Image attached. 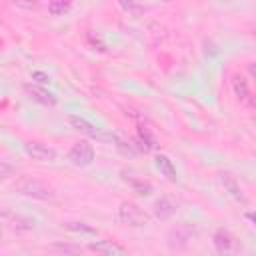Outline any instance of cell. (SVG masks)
I'll return each instance as SVG.
<instances>
[{
    "instance_id": "22",
    "label": "cell",
    "mask_w": 256,
    "mask_h": 256,
    "mask_svg": "<svg viewBox=\"0 0 256 256\" xmlns=\"http://www.w3.org/2000/svg\"><path fill=\"white\" fill-rule=\"evenodd\" d=\"M56 248H58V250H64V252H80V248H76V246H64V244H56Z\"/></svg>"
},
{
    "instance_id": "14",
    "label": "cell",
    "mask_w": 256,
    "mask_h": 256,
    "mask_svg": "<svg viewBox=\"0 0 256 256\" xmlns=\"http://www.w3.org/2000/svg\"><path fill=\"white\" fill-rule=\"evenodd\" d=\"M124 182L130 184V188H132L134 192L142 194V196H148V194L152 192V186H150L146 180H142V178H134V176H126V174H124Z\"/></svg>"
},
{
    "instance_id": "11",
    "label": "cell",
    "mask_w": 256,
    "mask_h": 256,
    "mask_svg": "<svg viewBox=\"0 0 256 256\" xmlns=\"http://www.w3.org/2000/svg\"><path fill=\"white\" fill-rule=\"evenodd\" d=\"M176 206H178V204H176L172 198L164 196V198H160V200L154 202V216L160 218V220H166V218H170V216L176 212Z\"/></svg>"
},
{
    "instance_id": "19",
    "label": "cell",
    "mask_w": 256,
    "mask_h": 256,
    "mask_svg": "<svg viewBox=\"0 0 256 256\" xmlns=\"http://www.w3.org/2000/svg\"><path fill=\"white\" fill-rule=\"evenodd\" d=\"M10 176H14V166L4 162V160H0V180H6Z\"/></svg>"
},
{
    "instance_id": "9",
    "label": "cell",
    "mask_w": 256,
    "mask_h": 256,
    "mask_svg": "<svg viewBox=\"0 0 256 256\" xmlns=\"http://www.w3.org/2000/svg\"><path fill=\"white\" fill-rule=\"evenodd\" d=\"M232 90L236 94V98L240 102H250L252 104V94H250V86H248V80L242 76V74H236L232 78Z\"/></svg>"
},
{
    "instance_id": "23",
    "label": "cell",
    "mask_w": 256,
    "mask_h": 256,
    "mask_svg": "<svg viewBox=\"0 0 256 256\" xmlns=\"http://www.w3.org/2000/svg\"><path fill=\"white\" fill-rule=\"evenodd\" d=\"M2 216H8V212H4V210H0V218H2Z\"/></svg>"
},
{
    "instance_id": "12",
    "label": "cell",
    "mask_w": 256,
    "mask_h": 256,
    "mask_svg": "<svg viewBox=\"0 0 256 256\" xmlns=\"http://www.w3.org/2000/svg\"><path fill=\"white\" fill-rule=\"evenodd\" d=\"M220 180H222V184H224V188L238 200V202H246V198H244V194H242V190H240V186H238V182H236V178L232 176V174H228V172H222L220 174Z\"/></svg>"
},
{
    "instance_id": "6",
    "label": "cell",
    "mask_w": 256,
    "mask_h": 256,
    "mask_svg": "<svg viewBox=\"0 0 256 256\" xmlns=\"http://www.w3.org/2000/svg\"><path fill=\"white\" fill-rule=\"evenodd\" d=\"M68 122L72 124L74 130H78L80 134L84 136H90V138H96V140H110V134H104L100 132L94 124H90L86 118H80V116H68Z\"/></svg>"
},
{
    "instance_id": "8",
    "label": "cell",
    "mask_w": 256,
    "mask_h": 256,
    "mask_svg": "<svg viewBox=\"0 0 256 256\" xmlns=\"http://www.w3.org/2000/svg\"><path fill=\"white\" fill-rule=\"evenodd\" d=\"M26 94L34 100V102H38V104H44V106H54L58 100H56V96L52 94V92H48L46 88H40V86H32V84H28L26 86Z\"/></svg>"
},
{
    "instance_id": "15",
    "label": "cell",
    "mask_w": 256,
    "mask_h": 256,
    "mask_svg": "<svg viewBox=\"0 0 256 256\" xmlns=\"http://www.w3.org/2000/svg\"><path fill=\"white\" fill-rule=\"evenodd\" d=\"M70 6H72V0H50L48 2V12L52 16H62L70 10Z\"/></svg>"
},
{
    "instance_id": "10",
    "label": "cell",
    "mask_w": 256,
    "mask_h": 256,
    "mask_svg": "<svg viewBox=\"0 0 256 256\" xmlns=\"http://www.w3.org/2000/svg\"><path fill=\"white\" fill-rule=\"evenodd\" d=\"M90 250H94V252H100V254H110V256H122V254H126L128 250L124 248V246H120V244H116V242H112V240H100V242H92L90 244Z\"/></svg>"
},
{
    "instance_id": "3",
    "label": "cell",
    "mask_w": 256,
    "mask_h": 256,
    "mask_svg": "<svg viewBox=\"0 0 256 256\" xmlns=\"http://www.w3.org/2000/svg\"><path fill=\"white\" fill-rule=\"evenodd\" d=\"M68 160L74 166H90L94 162V148L90 142L80 140L68 150Z\"/></svg>"
},
{
    "instance_id": "17",
    "label": "cell",
    "mask_w": 256,
    "mask_h": 256,
    "mask_svg": "<svg viewBox=\"0 0 256 256\" xmlns=\"http://www.w3.org/2000/svg\"><path fill=\"white\" fill-rule=\"evenodd\" d=\"M138 134H140V140H142L144 144H148V150L156 146V140H154V136L150 134V130H148V128L140 126V128H138Z\"/></svg>"
},
{
    "instance_id": "13",
    "label": "cell",
    "mask_w": 256,
    "mask_h": 256,
    "mask_svg": "<svg viewBox=\"0 0 256 256\" xmlns=\"http://www.w3.org/2000/svg\"><path fill=\"white\" fill-rule=\"evenodd\" d=\"M156 168H158L168 180H176V168H174V164H172V160H170L168 156L158 154V156H156Z\"/></svg>"
},
{
    "instance_id": "16",
    "label": "cell",
    "mask_w": 256,
    "mask_h": 256,
    "mask_svg": "<svg viewBox=\"0 0 256 256\" xmlns=\"http://www.w3.org/2000/svg\"><path fill=\"white\" fill-rule=\"evenodd\" d=\"M118 2H120V6H122L128 14H132V16H138V14H142V12H144L142 4H140V2H136V0H118Z\"/></svg>"
},
{
    "instance_id": "5",
    "label": "cell",
    "mask_w": 256,
    "mask_h": 256,
    "mask_svg": "<svg viewBox=\"0 0 256 256\" xmlns=\"http://www.w3.org/2000/svg\"><path fill=\"white\" fill-rule=\"evenodd\" d=\"M190 236H192V230H190L188 226L180 224V226H176V228H172V230L168 232L166 244H168V248H172V250H184V248L188 246V242H190Z\"/></svg>"
},
{
    "instance_id": "20",
    "label": "cell",
    "mask_w": 256,
    "mask_h": 256,
    "mask_svg": "<svg viewBox=\"0 0 256 256\" xmlns=\"http://www.w3.org/2000/svg\"><path fill=\"white\" fill-rule=\"evenodd\" d=\"M68 230H76V232H86V234H94V228L84 226V222H70Z\"/></svg>"
},
{
    "instance_id": "24",
    "label": "cell",
    "mask_w": 256,
    "mask_h": 256,
    "mask_svg": "<svg viewBox=\"0 0 256 256\" xmlns=\"http://www.w3.org/2000/svg\"><path fill=\"white\" fill-rule=\"evenodd\" d=\"M164 2H170V0H164Z\"/></svg>"
},
{
    "instance_id": "4",
    "label": "cell",
    "mask_w": 256,
    "mask_h": 256,
    "mask_svg": "<svg viewBox=\"0 0 256 256\" xmlns=\"http://www.w3.org/2000/svg\"><path fill=\"white\" fill-rule=\"evenodd\" d=\"M24 150L32 160H38V162H54L56 160V150L42 142H26Z\"/></svg>"
},
{
    "instance_id": "21",
    "label": "cell",
    "mask_w": 256,
    "mask_h": 256,
    "mask_svg": "<svg viewBox=\"0 0 256 256\" xmlns=\"http://www.w3.org/2000/svg\"><path fill=\"white\" fill-rule=\"evenodd\" d=\"M32 78H34V80H38L40 84H48V82H50L48 74H44V72H38V70H36V72H32Z\"/></svg>"
},
{
    "instance_id": "18",
    "label": "cell",
    "mask_w": 256,
    "mask_h": 256,
    "mask_svg": "<svg viewBox=\"0 0 256 256\" xmlns=\"http://www.w3.org/2000/svg\"><path fill=\"white\" fill-rule=\"evenodd\" d=\"M12 6H18V8H24V10H34L38 6V0H8Z\"/></svg>"
},
{
    "instance_id": "1",
    "label": "cell",
    "mask_w": 256,
    "mask_h": 256,
    "mask_svg": "<svg viewBox=\"0 0 256 256\" xmlns=\"http://www.w3.org/2000/svg\"><path fill=\"white\" fill-rule=\"evenodd\" d=\"M14 190L28 198H34V200H52L54 198V190L32 176H20L14 182Z\"/></svg>"
},
{
    "instance_id": "2",
    "label": "cell",
    "mask_w": 256,
    "mask_h": 256,
    "mask_svg": "<svg viewBox=\"0 0 256 256\" xmlns=\"http://www.w3.org/2000/svg\"><path fill=\"white\" fill-rule=\"evenodd\" d=\"M118 218H120L122 224L132 226V228H140V226L150 224V216H148L138 204L128 202V200H124V202L120 204V208H118Z\"/></svg>"
},
{
    "instance_id": "7",
    "label": "cell",
    "mask_w": 256,
    "mask_h": 256,
    "mask_svg": "<svg viewBox=\"0 0 256 256\" xmlns=\"http://www.w3.org/2000/svg\"><path fill=\"white\" fill-rule=\"evenodd\" d=\"M212 242H214V248H216L218 254H228V252L234 250V236L224 228H218L214 232Z\"/></svg>"
}]
</instances>
